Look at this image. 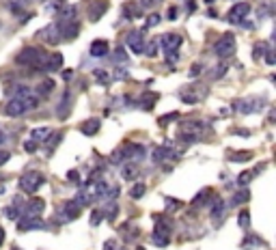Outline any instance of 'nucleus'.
Listing matches in <instances>:
<instances>
[{
  "label": "nucleus",
  "mask_w": 276,
  "mask_h": 250,
  "mask_svg": "<svg viewBox=\"0 0 276 250\" xmlns=\"http://www.w3.org/2000/svg\"><path fill=\"white\" fill-rule=\"evenodd\" d=\"M43 56H45L43 50L28 45V47H24V50L20 52V54H17L15 61H17V65H24V67H35V69H39L41 61H43Z\"/></svg>",
  "instance_id": "nucleus-1"
},
{
  "label": "nucleus",
  "mask_w": 276,
  "mask_h": 250,
  "mask_svg": "<svg viewBox=\"0 0 276 250\" xmlns=\"http://www.w3.org/2000/svg\"><path fill=\"white\" fill-rule=\"evenodd\" d=\"M236 50H237V43H236V37H233L231 33H227L225 37H220L218 41H216V45H214L216 56L222 58V61H227V58L236 56Z\"/></svg>",
  "instance_id": "nucleus-2"
},
{
  "label": "nucleus",
  "mask_w": 276,
  "mask_h": 250,
  "mask_svg": "<svg viewBox=\"0 0 276 250\" xmlns=\"http://www.w3.org/2000/svg\"><path fill=\"white\" fill-rule=\"evenodd\" d=\"M154 244L160 248H166L171 244V224L166 218H156V229H154Z\"/></svg>",
  "instance_id": "nucleus-3"
},
{
  "label": "nucleus",
  "mask_w": 276,
  "mask_h": 250,
  "mask_svg": "<svg viewBox=\"0 0 276 250\" xmlns=\"http://www.w3.org/2000/svg\"><path fill=\"white\" fill-rule=\"evenodd\" d=\"M145 153V149L140 147V145H134V142H125L119 151H115V156H113V162H127V160H136L140 158Z\"/></svg>",
  "instance_id": "nucleus-4"
},
{
  "label": "nucleus",
  "mask_w": 276,
  "mask_h": 250,
  "mask_svg": "<svg viewBox=\"0 0 276 250\" xmlns=\"http://www.w3.org/2000/svg\"><path fill=\"white\" fill-rule=\"evenodd\" d=\"M201 136H203V125L198 121H188L181 125V129H179V140H184L186 145L197 142Z\"/></svg>",
  "instance_id": "nucleus-5"
},
{
  "label": "nucleus",
  "mask_w": 276,
  "mask_h": 250,
  "mask_svg": "<svg viewBox=\"0 0 276 250\" xmlns=\"http://www.w3.org/2000/svg\"><path fill=\"white\" fill-rule=\"evenodd\" d=\"M43 181L45 179L41 172H26V175L20 177V188H22V192H26V194H37L39 188L43 186Z\"/></svg>",
  "instance_id": "nucleus-6"
},
{
  "label": "nucleus",
  "mask_w": 276,
  "mask_h": 250,
  "mask_svg": "<svg viewBox=\"0 0 276 250\" xmlns=\"http://www.w3.org/2000/svg\"><path fill=\"white\" fill-rule=\"evenodd\" d=\"M56 28H58L61 39H67V41L76 39V37H78V33H80V26H78V22H76V20H61L56 24Z\"/></svg>",
  "instance_id": "nucleus-7"
},
{
  "label": "nucleus",
  "mask_w": 276,
  "mask_h": 250,
  "mask_svg": "<svg viewBox=\"0 0 276 250\" xmlns=\"http://www.w3.org/2000/svg\"><path fill=\"white\" fill-rule=\"evenodd\" d=\"M266 102L259 97H250V99H242V102L236 104L237 112H242V115H255V112H261Z\"/></svg>",
  "instance_id": "nucleus-8"
},
{
  "label": "nucleus",
  "mask_w": 276,
  "mask_h": 250,
  "mask_svg": "<svg viewBox=\"0 0 276 250\" xmlns=\"http://www.w3.org/2000/svg\"><path fill=\"white\" fill-rule=\"evenodd\" d=\"M181 43H184V39H181V35H177V33H166V35H162V39H160V45L164 47L166 54L177 52Z\"/></svg>",
  "instance_id": "nucleus-9"
},
{
  "label": "nucleus",
  "mask_w": 276,
  "mask_h": 250,
  "mask_svg": "<svg viewBox=\"0 0 276 250\" xmlns=\"http://www.w3.org/2000/svg\"><path fill=\"white\" fill-rule=\"evenodd\" d=\"M250 13V4H246V2H239L236 4L231 11L227 13V20L231 22V24H242L244 22V17Z\"/></svg>",
  "instance_id": "nucleus-10"
},
{
  "label": "nucleus",
  "mask_w": 276,
  "mask_h": 250,
  "mask_svg": "<svg viewBox=\"0 0 276 250\" xmlns=\"http://www.w3.org/2000/svg\"><path fill=\"white\" fill-rule=\"evenodd\" d=\"M145 43H147V39L140 31H132L130 35H127V45H130V50L134 52V54H143Z\"/></svg>",
  "instance_id": "nucleus-11"
},
{
  "label": "nucleus",
  "mask_w": 276,
  "mask_h": 250,
  "mask_svg": "<svg viewBox=\"0 0 276 250\" xmlns=\"http://www.w3.org/2000/svg\"><path fill=\"white\" fill-rule=\"evenodd\" d=\"M63 67V56L61 54H45L43 56V61H41V65H39V69L41 71H58Z\"/></svg>",
  "instance_id": "nucleus-12"
},
{
  "label": "nucleus",
  "mask_w": 276,
  "mask_h": 250,
  "mask_svg": "<svg viewBox=\"0 0 276 250\" xmlns=\"http://www.w3.org/2000/svg\"><path fill=\"white\" fill-rule=\"evenodd\" d=\"M138 175H140V166H138V162H134V160H127V162L121 164V177H123L125 181L138 179Z\"/></svg>",
  "instance_id": "nucleus-13"
},
{
  "label": "nucleus",
  "mask_w": 276,
  "mask_h": 250,
  "mask_svg": "<svg viewBox=\"0 0 276 250\" xmlns=\"http://www.w3.org/2000/svg\"><path fill=\"white\" fill-rule=\"evenodd\" d=\"M201 86H190V88H184V91L179 93V99L184 104H198L201 99L205 97V91H201V93H197Z\"/></svg>",
  "instance_id": "nucleus-14"
},
{
  "label": "nucleus",
  "mask_w": 276,
  "mask_h": 250,
  "mask_svg": "<svg viewBox=\"0 0 276 250\" xmlns=\"http://www.w3.org/2000/svg\"><path fill=\"white\" fill-rule=\"evenodd\" d=\"M106 11H108V0H95L93 4H89V13L86 15H89L91 22H97Z\"/></svg>",
  "instance_id": "nucleus-15"
},
{
  "label": "nucleus",
  "mask_w": 276,
  "mask_h": 250,
  "mask_svg": "<svg viewBox=\"0 0 276 250\" xmlns=\"http://www.w3.org/2000/svg\"><path fill=\"white\" fill-rule=\"evenodd\" d=\"M108 52H110V45H108V41H106V39L93 41L91 47H89V54L93 58H104V56H108Z\"/></svg>",
  "instance_id": "nucleus-16"
},
{
  "label": "nucleus",
  "mask_w": 276,
  "mask_h": 250,
  "mask_svg": "<svg viewBox=\"0 0 276 250\" xmlns=\"http://www.w3.org/2000/svg\"><path fill=\"white\" fill-rule=\"evenodd\" d=\"M17 229L20 231L43 229V222H41V218H35V216H22V218H17Z\"/></svg>",
  "instance_id": "nucleus-17"
},
{
  "label": "nucleus",
  "mask_w": 276,
  "mask_h": 250,
  "mask_svg": "<svg viewBox=\"0 0 276 250\" xmlns=\"http://www.w3.org/2000/svg\"><path fill=\"white\" fill-rule=\"evenodd\" d=\"M171 158H175V153H173V149L168 145L156 147L154 153H151V160H154L156 164H162V162H166V160H171Z\"/></svg>",
  "instance_id": "nucleus-18"
},
{
  "label": "nucleus",
  "mask_w": 276,
  "mask_h": 250,
  "mask_svg": "<svg viewBox=\"0 0 276 250\" xmlns=\"http://www.w3.org/2000/svg\"><path fill=\"white\" fill-rule=\"evenodd\" d=\"M45 209V201L43 199H33L31 203L26 205V211L24 216H35V218H41V213Z\"/></svg>",
  "instance_id": "nucleus-19"
},
{
  "label": "nucleus",
  "mask_w": 276,
  "mask_h": 250,
  "mask_svg": "<svg viewBox=\"0 0 276 250\" xmlns=\"http://www.w3.org/2000/svg\"><path fill=\"white\" fill-rule=\"evenodd\" d=\"M80 209H82V207L76 203V201H67V203L63 205V218H65V220H76L80 216Z\"/></svg>",
  "instance_id": "nucleus-20"
},
{
  "label": "nucleus",
  "mask_w": 276,
  "mask_h": 250,
  "mask_svg": "<svg viewBox=\"0 0 276 250\" xmlns=\"http://www.w3.org/2000/svg\"><path fill=\"white\" fill-rule=\"evenodd\" d=\"M140 108H145V110H151L156 106V102H158V93H154V91H147V93H143L140 95Z\"/></svg>",
  "instance_id": "nucleus-21"
},
{
  "label": "nucleus",
  "mask_w": 276,
  "mask_h": 250,
  "mask_svg": "<svg viewBox=\"0 0 276 250\" xmlns=\"http://www.w3.org/2000/svg\"><path fill=\"white\" fill-rule=\"evenodd\" d=\"M99 125H102V121L99 119H89V121H84L82 123V134H86V136H95L99 132Z\"/></svg>",
  "instance_id": "nucleus-22"
},
{
  "label": "nucleus",
  "mask_w": 276,
  "mask_h": 250,
  "mask_svg": "<svg viewBox=\"0 0 276 250\" xmlns=\"http://www.w3.org/2000/svg\"><path fill=\"white\" fill-rule=\"evenodd\" d=\"M209 218L214 220L216 224H218L220 220L225 218V203H222V201H216V203L211 205V209H209Z\"/></svg>",
  "instance_id": "nucleus-23"
},
{
  "label": "nucleus",
  "mask_w": 276,
  "mask_h": 250,
  "mask_svg": "<svg viewBox=\"0 0 276 250\" xmlns=\"http://www.w3.org/2000/svg\"><path fill=\"white\" fill-rule=\"evenodd\" d=\"M143 11H140V7L136 2H125L123 4V17H127V20H134V17H138Z\"/></svg>",
  "instance_id": "nucleus-24"
},
{
  "label": "nucleus",
  "mask_w": 276,
  "mask_h": 250,
  "mask_svg": "<svg viewBox=\"0 0 276 250\" xmlns=\"http://www.w3.org/2000/svg\"><path fill=\"white\" fill-rule=\"evenodd\" d=\"M50 132H52L50 127H37V129H33V132H31V140H35V142H39V145H41V142L50 136Z\"/></svg>",
  "instance_id": "nucleus-25"
},
{
  "label": "nucleus",
  "mask_w": 276,
  "mask_h": 250,
  "mask_svg": "<svg viewBox=\"0 0 276 250\" xmlns=\"http://www.w3.org/2000/svg\"><path fill=\"white\" fill-rule=\"evenodd\" d=\"M209 199H211V190L209 188L207 190H201V192H198L195 199H192V207H201V205L207 203Z\"/></svg>",
  "instance_id": "nucleus-26"
},
{
  "label": "nucleus",
  "mask_w": 276,
  "mask_h": 250,
  "mask_svg": "<svg viewBox=\"0 0 276 250\" xmlns=\"http://www.w3.org/2000/svg\"><path fill=\"white\" fill-rule=\"evenodd\" d=\"M229 160L231 162H248V160H252V151H231Z\"/></svg>",
  "instance_id": "nucleus-27"
},
{
  "label": "nucleus",
  "mask_w": 276,
  "mask_h": 250,
  "mask_svg": "<svg viewBox=\"0 0 276 250\" xmlns=\"http://www.w3.org/2000/svg\"><path fill=\"white\" fill-rule=\"evenodd\" d=\"M117 211H119V205H117L115 201H110V203H108V205H106L104 209H102L104 218H106V220H110V222H113V220L117 218Z\"/></svg>",
  "instance_id": "nucleus-28"
},
{
  "label": "nucleus",
  "mask_w": 276,
  "mask_h": 250,
  "mask_svg": "<svg viewBox=\"0 0 276 250\" xmlns=\"http://www.w3.org/2000/svg\"><path fill=\"white\" fill-rule=\"evenodd\" d=\"M91 201H93V194H91V190H82V192H78V196H76V203H78L80 207L89 205Z\"/></svg>",
  "instance_id": "nucleus-29"
},
{
  "label": "nucleus",
  "mask_w": 276,
  "mask_h": 250,
  "mask_svg": "<svg viewBox=\"0 0 276 250\" xmlns=\"http://www.w3.org/2000/svg\"><path fill=\"white\" fill-rule=\"evenodd\" d=\"M61 140H63V132H54V136H52V132H50V136H48V138H45L43 142H48V151H54L56 145H58Z\"/></svg>",
  "instance_id": "nucleus-30"
},
{
  "label": "nucleus",
  "mask_w": 276,
  "mask_h": 250,
  "mask_svg": "<svg viewBox=\"0 0 276 250\" xmlns=\"http://www.w3.org/2000/svg\"><path fill=\"white\" fill-rule=\"evenodd\" d=\"M237 224H239V227H242L244 231H248V229H250V213L246 211V209L239 211V216H237Z\"/></svg>",
  "instance_id": "nucleus-31"
},
{
  "label": "nucleus",
  "mask_w": 276,
  "mask_h": 250,
  "mask_svg": "<svg viewBox=\"0 0 276 250\" xmlns=\"http://www.w3.org/2000/svg\"><path fill=\"white\" fill-rule=\"evenodd\" d=\"M257 246H263V240H259V237H246V240L242 242V248L244 250H252Z\"/></svg>",
  "instance_id": "nucleus-32"
},
{
  "label": "nucleus",
  "mask_w": 276,
  "mask_h": 250,
  "mask_svg": "<svg viewBox=\"0 0 276 250\" xmlns=\"http://www.w3.org/2000/svg\"><path fill=\"white\" fill-rule=\"evenodd\" d=\"M145 192H147V186H145L143 181H140V183H136V186L130 190V196H132V199H143Z\"/></svg>",
  "instance_id": "nucleus-33"
},
{
  "label": "nucleus",
  "mask_w": 276,
  "mask_h": 250,
  "mask_svg": "<svg viewBox=\"0 0 276 250\" xmlns=\"http://www.w3.org/2000/svg\"><path fill=\"white\" fill-rule=\"evenodd\" d=\"M252 175H255V172H250V170H246V172H242V175H237V186L239 188H246L252 181Z\"/></svg>",
  "instance_id": "nucleus-34"
},
{
  "label": "nucleus",
  "mask_w": 276,
  "mask_h": 250,
  "mask_svg": "<svg viewBox=\"0 0 276 250\" xmlns=\"http://www.w3.org/2000/svg\"><path fill=\"white\" fill-rule=\"evenodd\" d=\"M95 82H97V84H108V82H110V76H108V71H104V69H97V71H95Z\"/></svg>",
  "instance_id": "nucleus-35"
},
{
  "label": "nucleus",
  "mask_w": 276,
  "mask_h": 250,
  "mask_svg": "<svg viewBox=\"0 0 276 250\" xmlns=\"http://www.w3.org/2000/svg\"><path fill=\"white\" fill-rule=\"evenodd\" d=\"M52 91H54V82H52V80H45V82H41V84H39V93L43 95V97H45V95H50Z\"/></svg>",
  "instance_id": "nucleus-36"
},
{
  "label": "nucleus",
  "mask_w": 276,
  "mask_h": 250,
  "mask_svg": "<svg viewBox=\"0 0 276 250\" xmlns=\"http://www.w3.org/2000/svg\"><path fill=\"white\" fill-rule=\"evenodd\" d=\"M250 199V192H248V190H239V192L236 194V199H233V203H236V205H242V203H246V201H248Z\"/></svg>",
  "instance_id": "nucleus-37"
},
{
  "label": "nucleus",
  "mask_w": 276,
  "mask_h": 250,
  "mask_svg": "<svg viewBox=\"0 0 276 250\" xmlns=\"http://www.w3.org/2000/svg\"><path fill=\"white\" fill-rule=\"evenodd\" d=\"M145 54L147 56H151V58H154L156 54H158V43H156V41H149V43H145Z\"/></svg>",
  "instance_id": "nucleus-38"
},
{
  "label": "nucleus",
  "mask_w": 276,
  "mask_h": 250,
  "mask_svg": "<svg viewBox=\"0 0 276 250\" xmlns=\"http://www.w3.org/2000/svg\"><path fill=\"white\" fill-rule=\"evenodd\" d=\"M67 99H69V93H65V97H63V102H61V106H58V117L61 119H65V115H67Z\"/></svg>",
  "instance_id": "nucleus-39"
},
{
  "label": "nucleus",
  "mask_w": 276,
  "mask_h": 250,
  "mask_svg": "<svg viewBox=\"0 0 276 250\" xmlns=\"http://www.w3.org/2000/svg\"><path fill=\"white\" fill-rule=\"evenodd\" d=\"M102 218H104L102 209H95V211H93V216H91V224H93V227H97V224L102 222Z\"/></svg>",
  "instance_id": "nucleus-40"
},
{
  "label": "nucleus",
  "mask_w": 276,
  "mask_h": 250,
  "mask_svg": "<svg viewBox=\"0 0 276 250\" xmlns=\"http://www.w3.org/2000/svg\"><path fill=\"white\" fill-rule=\"evenodd\" d=\"M158 24H160V15H149L147 17V28H154V26H158Z\"/></svg>",
  "instance_id": "nucleus-41"
},
{
  "label": "nucleus",
  "mask_w": 276,
  "mask_h": 250,
  "mask_svg": "<svg viewBox=\"0 0 276 250\" xmlns=\"http://www.w3.org/2000/svg\"><path fill=\"white\" fill-rule=\"evenodd\" d=\"M227 74V67H225V65H220V67H216L214 69V74H211V78H214V80H218V78H222V76H225Z\"/></svg>",
  "instance_id": "nucleus-42"
},
{
  "label": "nucleus",
  "mask_w": 276,
  "mask_h": 250,
  "mask_svg": "<svg viewBox=\"0 0 276 250\" xmlns=\"http://www.w3.org/2000/svg\"><path fill=\"white\" fill-rule=\"evenodd\" d=\"M24 149H26V153H35V151L39 149V142H35V140H26Z\"/></svg>",
  "instance_id": "nucleus-43"
},
{
  "label": "nucleus",
  "mask_w": 276,
  "mask_h": 250,
  "mask_svg": "<svg viewBox=\"0 0 276 250\" xmlns=\"http://www.w3.org/2000/svg\"><path fill=\"white\" fill-rule=\"evenodd\" d=\"M173 119H177V112H168V115L160 117V125H166L168 121H173Z\"/></svg>",
  "instance_id": "nucleus-44"
},
{
  "label": "nucleus",
  "mask_w": 276,
  "mask_h": 250,
  "mask_svg": "<svg viewBox=\"0 0 276 250\" xmlns=\"http://www.w3.org/2000/svg\"><path fill=\"white\" fill-rule=\"evenodd\" d=\"M67 181H72V183H80V175H78V170H69V172H67Z\"/></svg>",
  "instance_id": "nucleus-45"
},
{
  "label": "nucleus",
  "mask_w": 276,
  "mask_h": 250,
  "mask_svg": "<svg viewBox=\"0 0 276 250\" xmlns=\"http://www.w3.org/2000/svg\"><path fill=\"white\" fill-rule=\"evenodd\" d=\"M102 250H119V246H117V242H115V240H106Z\"/></svg>",
  "instance_id": "nucleus-46"
},
{
  "label": "nucleus",
  "mask_w": 276,
  "mask_h": 250,
  "mask_svg": "<svg viewBox=\"0 0 276 250\" xmlns=\"http://www.w3.org/2000/svg\"><path fill=\"white\" fill-rule=\"evenodd\" d=\"M263 52H266V45H263V43L255 45V61H259V58L263 56Z\"/></svg>",
  "instance_id": "nucleus-47"
},
{
  "label": "nucleus",
  "mask_w": 276,
  "mask_h": 250,
  "mask_svg": "<svg viewBox=\"0 0 276 250\" xmlns=\"http://www.w3.org/2000/svg\"><path fill=\"white\" fill-rule=\"evenodd\" d=\"M115 61H127V56H125V52H123V50H121V47H119V50H117V52H115Z\"/></svg>",
  "instance_id": "nucleus-48"
},
{
  "label": "nucleus",
  "mask_w": 276,
  "mask_h": 250,
  "mask_svg": "<svg viewBox=\"0 0 276 250\" xmlns=\"http://www.w3.org/2000/svg\"><path fill=\"white\" fill-rule=\"evenodd\" d=\"M156 2H158V0H140V4H143L145 9H151V7H156Z\"/></svg>",
  "instance_id": "nucleus-49"
},
{
  "label": "nucleus",
  "mask_w": 276,
  "mask_h": 250,
  "mask_svg": "<svg viewBox=\"0 0 276 250\" xmlns=\"http://www.w3.org/2000/svg\"><path fill=\"white\" fill-rule=\"evenodd\" d=\"M266 63H268V65H274V63H276V61H274V52H272V50H268V52H266Z\"/></svg>",
  "instance_id": "nucleus-50"
},
{
  "label": "nucleus",
  "mask_w": 276,
  "mask_h": 250,
  "mask_svg": "<svg viewBox=\"0 0 276 250\" xmlns=\"http://www.w3.org/2000/svg\"><path fill=\"white\" fill-rule=\"evenodd\" d=\"M74 78V71L72 69H65L63 71V80H72Z\"/></svg>",
  "instance_id": "nucleus-51"
},
{
  "label": "nucleus",
  "mask_w": 276,
  "mask_h": 250,
  "mask_svg": "<svg viewBox=\"0 0 276 250\" xmlns=\"http://www.w3.org/2000/svg\"><path fill=\"white\" fill-rule=\"evenodd\" d=\"M177 17V7H171L168 9V20H175Z\"/></svg>",
  "instance_id": "nucleus-52"
},
{
  "label": "nucleus",
  "mask_w": 276,
  "mask_h": 250,
  "mask_svg": "<svg viewBox=\"0 0 276 250\" xmlns=\"http://www.w3.org/2000/svg\"><path fill=\"white\" fill-rule=\"evenodd\" d=\"M7 160H9V153H7V151H0V166L7 162Z\"/></svg>",
  "instance_id": "nucleus-53"
},
{
  "label": "nucleus",
  "mask_w": 276,
  "mask_h": 250,
  "mask_svg": "<svg viewBox=\"0 0 276 250\" xmlns=\"http://www.w3.org/2000/svg\"><path fill=\"white\" fill-rule=\"evenodd\" d=\"M198 71H201V65H195V67H192V71H190V76H192V78H197Z\"/></svg>",
  "instance_id": "nucleus-54"
},
{
  "label": "nucleus",
  "mask_w": 276,
  "mask_h": 250,
  "mask_svg": "<svg viewBox=\"0 0 276 250\" xmlns=\"http://www.w3.org/2000/svg\"><path fill=\"white\" fill-rule=\"evenodd\" d=\"M4 142H7V134L0 132V145H4Z\"/></svg>",
  "instance_id": "nucleus-55"
},
{
  "label": "nucleus",
  "mask_w": 276,
  "mask_h": 250,
  "mask_svg": "<svg viewBox=\"0 0 276 250\" xmlns=\"http://www.w3.org/2000/svg\"><path fill=\"white\" fill-rule=\"evenodd\" d=\"M2 242H4V229L0 227V246H2Z\"/></svg>",
  "instance_id": "nucleus-56"
},
{
  "label": "nucleus",
  "mask_w": 276,
  "mask_h": 250,
  "mask_svg": "<svg viewBox=\"0 0 276 250\" xmlns=\"http://www.w3.org/2000/svg\"><path fill=\"white\" fill-rule=\"evenodd\" d=\"M205 2H214V0H205Z\"/></svg>",
  "instance_id": "nucleus-57"
},
{
  "label": "nucleus",
  "mask_w": 276,
  "mask_h": 250,
  "mask_svg": "<svg viewBox=\"0 0 276 250\" xmlns=\"http://www.w3.org/2000/svg\"><path fill=\"white\" fill-rule=\"evenodd\" d=\"M11 250H22V248H11Z\"/></svg>",
  "instance_id": "nucleus-58"
}]
</instances>
